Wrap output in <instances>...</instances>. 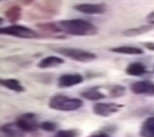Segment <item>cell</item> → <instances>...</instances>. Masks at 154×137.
<instances>
[{
  "mask_svg": "<svg viewBox=\"0 0 154 137\" xmlns=\"http://www.w3.org/2000/svg\"><path fill=\"white\" fill-rule=\"evenodd\" d=\"M57 25L60 32L73 36H94L99 32L95 25L81 19H63L57 22Z\"/></svg>",
  "mask_w": 154,
  "mask_h": 137,
  "instance_id": "obj_1",
  "label": "cell"
},
{
  "mask_svg": "<svg viewBox=\"0 0 154 137\" xmlns=\"http://www.w3.org/2000/svg\"><path fill=\"white\" fill-rule=\"evenodd\" d=\"M83 106V101L79 98H71L66 95L58 94L50 99L49 107L58 111H76Z\"/></svg>",
  "mask_w": 154,
  "mask_h": 137,
  "instance_id": "obj_2",
  "label": "cell"
},
{
  "mask_svg": "<svg viewBox=\"0 0 154 137\" xmlns=\"http://www.w3.org/2000/svg\"><path fill=\"white\" fill-rule=\"evenodd\" d=\"M0 33L8 36H13L23 39H36L39 38V34L31 28L19 25H12L9 26L1 27Z\"/></svg>",
  "mask_w": 154,
  "mask_h": 137,
  "instance_id": "obj_3",
  "label": "cell"
},
{
  "mask_svg": "<svg viewBox=\"0 0 154 137\" xmlns=\"http://www.w3.org/2000/svg\"><path fill=\"white\" fill-rule=\"evenodd\" d=\"M56 52L79 62H90L97 58V55L94 53L77 48H60L57 49Z\"/></svg>",
  "mask_w": 154,
  "mask_h": 137,
  "instance_id": "obj_4",
  "label": "cell"
},
{
  "mask_svg": "<svg viewBox=\"0 0 154 137\" xmlns=\"http://www.w3.org/2000/svg\"><path fill=\"white\" fill-rule=\"evenodd\" d=\"M17 126L21 128L23 132H33L37 130L38 128V124L36 123L35 120V115L34 114H25L21 116L17 120Z\"/></svg>",
  "mask_w": 154,
  "mask_h": 137,
  "instance_id": "obj_5",
  "label": "cell"
},
{
  "mask_svg": "<svg viewBox=\"0 0 154 137\" xmlns=\"http://www.w3.org/2000/svg\"><path fill=\"white\" fill-rule=\"evenodd\" d=\"M73 8L74 10L80 12V13L87 15H102L106 11V7H105L104 4L100 3H81L77 4Z\"/></svg>",
  "mask_w": 154,
  "mask_h": 137,
  "instance_id": "obj_6",
  "label": "cell"
},
{
  "mask_svg": "<svg viewBox=\"0 0 154 137\" xmlns=\"http://www.w3.org/2000/svg\"><path fill=\"white\" fill-rule=\"evenodd\" d=\"M123 105L116 103H96L93 107V111L96 115L100 117H109L118 112Z\"/></svg>",
  "mask_w": 154,
  "mask_h": 137,
  "instance_id": "obj_7",
  "label": "cell"
},
{
  "mask_svg": "<svg viewBox=\"0 0 154 137\" xmlns=\"http://www.w3.org/2000/svg\"><path fill=\"white\" fill-rule=\"evenodd\" d=\"M131 91L136 94L154 96V83L150 81H139L131 85Z\"/></svg>",
  "mask_w": 154,
  "mask_h": 137,
  "instance_id": "obj_8",
  "label": "cell"
},
{
  "mask_svg": "<svg viewBox=\"0 0 154 137\" xmlns=\"http://www.w3.org/2000/svg\"><path fill=\"white\" fill-rule=\"evenodd\" d=\"M83 82V76L80 74H64L62 75L58 80L59 88H71Z\"/></svg>",
  "mask_w": 154,
  "mask_h": 137,
  "instance_id": "obj_9",
  "label": "cell"
},
{
  "mask_svg": "<svg viewBox=\"0 0 154 137\" xmlns=\"http://www.w3.org/2000/svg\"><path fill=\"white\" fill-rule=\"evenodd\" d=\"M152 29H154V25H149V23H145L143 25L129 28V29L124 30L122 32V35L126 36V37H135V36H140L145 33H148V32L151 31Z\"/></svg>",
  "mask_w": 154,
  "mask_h": 137,
  "instance_id": "obj_10",
  "label": "cell"
},
{
  "mask_svg": "<svg viewBox=\"0 0 154 137\" xmlns=\"http://www.w3.org/2000/svg\"><path fill=\"white\" fill-rule=\"evenodd\" d=\"M2 133L7 137H23L26 132H23L17 124H6L1 127Z\"/></svg>",
  "mask_w": 154,
  "mask_h": 137,
  "instance_id": "obj_11",
  "label": "cell"
},
{
  "mask_svg": "<svg viewBox=\"0 0 154 137\" xmlns=\"http://www.w3.org/2000/svg\"><path fill=\"white\" fill-rule=\"evenodd\" d=\"M63 63L64 60L62 58H59V56L56 55H50L43 58L42 60H40V62L38 63V67L42 68V69H45V68H52V67L59 66Z\"/></svg>",
  "mask_w": 154,
  "mask_h": 137,
  "instance_id": "obj_12",
  "label": "cell"
},
{
  "mask_svg": "<svg viewBox=\"0 0 154 137\" xmlns=\"http://www.w3.org/2000/svg\"><path fill=\"white\" fill-rule=\"evenodd\" d=\"M110 51L113 52V53L122 54V55H131L143 54V51L140 48L134 47V46H119V47L111 48Z\"/></svg>",
  "mask_w": 154,
  "mask_h": 137,
  "instance_id": "obj_13",
  "label": "cell"
},
{
  "mask_svg": "<svg viewBox=\"0 0 154 137\" xmlns=\"http://www.w3.org/2000/svg\"><path fill=\"white\" fill-rule=\"evenodd\" d=\"M140 134L141 137H154V117H150L144 121Z\"/></svg>",
  "mask_w": 154,
  "mask_h": 137,
  "instance_id": "obj_14",
  "label": "cell"
},
{
  "mask_svg": "<svg viewBox=\"0 0 154 137\" xmlns=\"http://www.w3.org/2000/svg\"><path fill=\"white\" fill-rule=\"evenodd\" d=\"M0 83H1V85L4 88H6L10 91H13L15 92H20L21 94V92L25 91V88L16 79H4L1 80Z\"/></svg>",
  "mask_w": 154,
  "mask_h": 137,
  "instance_id": "obj_15",
  "label": "cell"
},
{
  "mask_svg": "<svg viewBox=\"0 0 154 137\" xmlns=\"http://www.w3.org/2000/svg\"><path fill=\"white\" fill-rule=\"evenodd\" d=\"M146 72V67L140 62H134L129 64L126 68V73L131 76H141Z\"/></svg>",
  "mask_w": 154,
  "mask_h": 137,
  "instance_id": "obj_16",
  "label": "cell"
},
{
  "mask_svg": "<svg viewBox=\"0 0 154 137\" xmlns=\"http://www.w3.org/2000/svg\"><path fill=\"white\" fill-rule=\"evenodd\" d=\"M81 96L85 99L97 101V100L103 99L105 97V94H103V92H100L97 88H91V90L81 92Z\"/></svg>",
  "mask_w": 154,
  "mask_h": 137,
  "instance_id": "obj_17",
  "label": "cell"
},
{
  "mask_svg": "<svg viewBox=\"0 0 154 137\" xmlns=\"http://www.w3.org/2000/svg\"><path fill=\"white\" fill-rule=\"evenodd\" d=\"M5 16L11 23H15L21 19L22 9L19 6H12L5 12Z\"/></svg>",
  "mask_w": 154,
  "mask_h": 137,
  "instance_id": "obj_18",
  "label": "cell"
},
{
  "mask_svg": "<svg viewBox=\"0 0 154 137\" xmlns=\"http://www.w3.org/2000/svg\"><path fill=\"white\" fill-rule=\"evenodd\" d=\"M109 94H110L111 97H119V96H122L125 94V88L122 86H119V85H115V86H112L109 90Z\"/></svg>",
  "mask_w": 154,
  "mask_h": 137,
  "instance_id": "obj_19",
  "label": "cell"
},
{
  "mask_svg": "<svg viewBox=\"0 0 154 137\" xmlns=\"http://www.w3.org/2000/svg\"><path fill=\"white\" fill-rule=\"evenodd\" d=\"M40 127H41L43 130L51 132V131H54L56 130L57 126H56V124L52 123V122H44L40 124Z\"/></svg>",
  "mask_w": 154,
  "mask_h": 137,
  "instance_id": "obj_20",
  "label": "cell"
},
{
  "mask_svg": "<svg viewBox=\"0 0 154 137\" xmlns=\"http://www.w3.org/2000/svg\"><path fill=\"white\" fill-rule=\"evenodd\" d=\"M54 137H76V132L74 130H60Z\"/></svg>",
  "mask_w": 154,
  "mask_h": 137,
  "instance_id": "obj_21",
  "label": "cell"
},
{
  "mask_svg": "<svg viewBox=\"0 0 154 137\" xmlns=\"http://www.w3.org/2000/svg\"><path fill=\"white\" fill-rule=\"evenodd\" d=\"M146 22H147V23H149V25H154V11L151 12L150 14H148V15H147V17H146Z\"/></svg>",
  "mask_w": 154,
  "mask_h": 137,
  "instance_id": "obj_22",
  "label": "cell"
},
{
  "mask_svg": "<svg viewBox=\"0 0 154 137\" xmlns=\"http://www.w3.org/2000/svg\"><path fill=\"white\" fill-rule=\"evenodd\" d=\"M143 46L148 50L154 51V43L153 42H145V43H143Z\"/></svg>",
  "mask_w": 154,
  "mask_h": 137,
  "instance_id": "obj_23",
  "label": "cell"
},
{
  "mask_svg": "<svg viewBox=\"0 0 154 137\" xmlns=\"http://www.w3.org/2000/svg\"><path fill=\"white\" fill-rule=\"evenodd\" d=\"M90 137H108V136L105 135L104 133H97V134H93Z\"/></svg>",
  "mask_w": 154,
  "mask_h": 137,
  "instance_id": "obj_24",
  "label": "cell"
}]
</instances>
